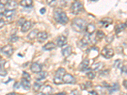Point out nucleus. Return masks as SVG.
Wrapping results in <instances>:
<instances>
[{"label":"nucleus","instance_id":"obj_3","mask_svg":"<svg viewBox=\"0 0 127 95\" xmlns=\"http://www.w3.org/2000/svg\"><path fill=\"white\" fill-rule=\"evenodd\" d=\"M66 71L64 68H59L57 71L55 76L54 79V82L55 84H61L63 83V77L65 75Z\"/></svg>","mask_w":127,"mask_h":95},{"label":"nucleus","instance_id":"obj_38","mask_svg":"<svg viewBox=\"0 0 127 95\" xmlns=\"http://www.w3.org/2000/svg\"><path fill=\"white\" fill-rule=\"evenodd\" d=\"M5 7H4V4H2L1 2H0V13H4V11H5Z\"/></svg>","mask_w":127,"mask_h":95},{"label":"nucleus","instance_id":"obj_25","mask_svg":"<svg viewBox=\"0 0 127 95\" xmlns=\"http://www.w3.org/2000/svg\"><path fill=\"white\" fill-rule=\"evenodd\" d=\"M38 29H34V30H32L31 32H29V34L28 35V38H29V39L32 40V39H34L35 38H36L37 35L38 34Z\"/></svg>","mask_w":127,"mask_h":95},{"label":"nucleus","instance_id":"obj_37","mask_svg":"<svg viewBox=\"0 0 127 95\" xmlns=\"http://www.w3.org/2000/svg\"><path fill=\"white\" fill-rule=\"evenodd\" d=\"M121 60H116L115 62H114V66L116 68H119L121 64Z\"/></svg>","mask_w":127,"mask_h":95},{"label":"nucleus","instance_id":"obj_9","mask_svg":"<svg viewBox=\"0 0 127 95\" xmlns=\"http://www.w3.org/2000/svg\"><path fill=\"white\" fill-rule=\"evenodd\" d=\"M112 23H113V20L110 18H105L99 22L100 25L105 28H107Z\"/></svg>","mask_w":127,"mask_h":95},{"label":"nucleus","instance_id":"obj_11","mask_svg":"<svg viewBox=\"0 0 127 95\" xmlns=\"http://www.w3.org/2000/svg\"><path fill=\"white\" fill-rule=\"evenodd\" d=\"M36 37L39 43H43L48 38V34L46 32H38Z\"/></svg>","mask_w":127,"mask_h":95},{"label":"nucleus","instance_id":"obj_49","mask_svg":"<svg viewBox=\"0 0 127 95\" xmlns=\"http://www.w3.org/2000/svg\"><path fill=\"white\" fill-rule=\"evenodd\" d=\"M123 86H124L125 88L126 89H127V80H125V81H123Z\"/></svg>","mask_w":127,"mask_h":95},{"label":"nucleus","instance_id":"obj_55","mask_svg":"<svg viewBox=\"0 0 127 95\" xmlns=\"http://www.w3.org/2000/svg\"><path fill=\"white\" fill-rule=\"evenodd\" d=\"M74 1H78L79 0H74Z\"/></svg>","mask_w":127,"mask_h":95},{"label":"nucleus","instance_id":"obj_33","mask_svg":"<svg viewBox=\"0 0 127 95\" xmlns=\"http://www.w3.org/2000/svg\"><path fill=\"white\" fill-rule=\"evenodd\" d=\"M87 76L89 79H94L95 77V73L93 72H88L87 73Z\"/></svg>","mask_w":127,"mask_h":95},{"label":"nucleus","instance_id":"obj_12","mask_svg":"<svg viewBox=\"0 0 127 95\" xmlns=\"http://www.w3.org/2000/svg\"><path fill=\"white\" fill-rule=\"evenodd\" d=\"M72 53V48L70 46H67L65 48H64L62 49V54L65 58L69 56Z\"/></svg>","mask_w":127,"mask_h":95},{"label":"nucleus","instance_id":"obj_36","mask_svg":"<svg viewBox=\"0 0 127 95\" xmlns=\"http://www.w3.org/2000/svg\"><path fill=\"white\" fill-rule=\"evenodd\" d=\"M25 22H26V20H25L24 18H23V17L20 18V19H19V20L17 21L18 25H21V26H22V25H23L24 24Z\"/></svg>","mask_w":127,"mask_h":95},{"label":"nucleus","instance_id":"obj_10","mask_svg":"<svg viewBox=\"0 0 127 95\" xmlns=\"http://www.w3.org/2000/svg\"><path fill=\"white\" fill-rule=\"evenodd\" d=\"M31 70L33 73H38L39 72H41L42 68L41 66L38 63H33L31 66Z\"/></svg>","mask_w":127,"mask_h":95},{"label":"nucleus","instance_id":"obj_22","mask_svg":"<svg viewBox=\"0 0 127 95\" xmlns=\"http://www.w3.org/2000/svg\"><path fill=\"white\" fill-rule=\"evenodd\" d=\"M15 14V10H6L4 11V15L6 18L7 19H9V18H12L14 15Z\"/></svg>","mask_w":127,"mask_h":95},{"label":"nucleus","instance_id":"obj_5","mask_svg":"<svg viewBox=\"0 0 127 95\" xmlns=\"http://www.w3.org/2000/svg\"><path fill=\"white\" fill-rule=\"evenodd\" d=\"M101 55L105 58L109 59V58H111L114 56V50L113 49H111V48H108L105 47L102 51Z\"/></svg>","mask_w":127,"mask_h":95},{"label":"nucleus","instance_id":"obj_17","mask_svg":"<svg viewBox=\"0 0 127 95\" xmlns=\"http://www.w3.org/2000/svg\"><path fill=\"white\" fill-rule=\"evenodd\" d=\"M20 84H21L22 88H23L25 90H29L31 88V84L30 82H29V81H28V80H26V79H23V78H22V80H21Z\"/></svg>","mask_w":127,"mask_h":95},{"label":"nucleus","instance_id":"obj_19","mask_svg":"<svg viewBox=\"0 0 127 95\" xmlns=\"http://www.w3.org/2000/svg\"><path fill=\"white\" fill-rule=\"evenodd\" d=\"M55 47H56V45H55L53 42H49V43H48L47 44H46V45L43 47V48L44 50L50 51L52 50V49H55Z\"/></svg>","mask_w":127,"mask_h":95},{"label":"nucleus","instance_id":"obj_54","mask_svg":"<svg viewBox=\"0 0 127 95\" xmlns=\"http://www.w3.org/2000/svg\"><path fill=\"white\" fill-rule=\"evenodd\" d=\"M91 1H97V0H91Z\"/></svg>","mask_w":127,"mask_h":95},{"label":"nucleus","instance_id":"obj_45","mask_svg":"<svg viewBox=\"0 0 127 95\" xmlns=\"http://www.w3.org/2000/svg\"><path fill=\"white\" fill-rule=\"evenodd\" d=\"M4 62H5V61L4 60H2L0 62V70H1L2 69V68H3V66H4Z\"/></svg>","mask_w":127,"mask_h":95},{"label":"nucleus","instance_id":"obj_46","mask_svg":"<svg viewBox=\"0 0 127 95\" xmlns=\"http://www.w3.org/2000/svg\"><path fill=\"white\" fill-rule=\"evenodd\" d=\"M89 93L91 95H99L98 93L96 92V91H94V90H93V91H90L89 92Z\"/></svg>","mask_w":127,"mask_h":95},{"label":"nucleus","instance_id":"obj_34","mask_svg":"<svg viewBox=\"0 0 127 95\" xmlns=\"http://www.w3.org/2000/svg\"><path fill=\"white\" fill-rule=\"evenodd\" d=\"M22 78L26 79V80H28V81H30L31 80L30 75L26 72H23V73H22Z\"/></svg>","mask_w":127,"mask_h":95},{"label":"nucleus","instance_id":"obj_39","mask_svg":"<svg viewBox=\"0 0 127 95\" xmlns=\"http://www.w3.org/2000/svg\"><path fill=\"white\" fill-rule=\"evenodd\" d=\"M18 39H19V37H17V36H13V37L11 38L10 41L11 43H15L17 41H18Z\"/></svg>","mask_w":127,"mask_h":95},{"label":"nucleus","instance_id":"obj_15","mask_svg":"<svg viewBox=\"0 0 127 95\" xmlns=\"http://www.w3.org/2000/svg\"><path fill=\"white\" fill-rule=\"evenodd\" d=\"M85 31L88 34H93L94 32L95 31V26L92 24L87 25V27H86Z\"/></svg>","mask_w":127,"mask_h":95},{"label":"nucleus","instance_id":"obj_4","mask_svg":"<svg viewBox=\"0 0 127 95\" xmlns=\"http://www.w3.org/2000/svg\"><path fill=\"white\" fill-rule=\"evenodd\" d=\"M83 6L80 2L75 1L72 4L71 8V13L74 15H78L83 10Z\"/></svg>","mask_w":127,"mask_h":95},{"label":"nucleus","instance_id":"obj_28","mask_svg":"<svg viewBox=\"0 0 127 95\" xmlns=\"http://www.w3.org/2000/svg\"><path fill=\"white\" fill-rule=\"evenodd\" d=\"M92 86V82H87L85 84H80L81 89H85L87 88H91Z\"/></svg>","mask_w":127,"mask_h":95},{"label":"nucleus","instance_id":"obj_51","mask_svg":"<svg viewBox=\"0 0 127 95\" xmlns=\"http://www.w3.org/2000/svg\"><path fill=\"white\" fill-rule=\"evenodd\" d=\"M16 95L15 93H10L8 94V95Z\"/></svg>","mask_w":127,"mask_h":95},{"label":"nucleus","instance_id":"obj_1","mask_svg":"<svg viewBox=\"0 0 127 95\" xmlns=\"http://www.w3.org/2000/svg\"><path fill=\"white\" fill-rule=\"evenodd\" d=\"M54 18L58 23L62 25H65L69 21L66 13L61 8L55 9L54 12Z\"/></svg>","mask_w":127,"mask_h":95},{"label":"nucleus","instance_id":"obj_23","mask_svg":"<svg viewBox=\"0 0 127 95\" xmlns=\"http://www.w3.org/2000/svg\"><path fill=\"white\" fill-rule=\"evenodd\" d=\"M52 91H53V89L50 86H46L42 90V93H43L45 95H50Z\"/></svg>","mask_w":127,"mask_h":95},{"label":"nucleus","instance_id":"obj_27","mask_svg":"<svg viewBox=\"0 0 127 95\" xmlns=\"http://www.w3.org/2000/svg\"><path fill=\"white\" fill-rule=\"evenodd\" d=\"M104 38H105V34L102 31H101V30L97 31V34H96V38H97L98 39H100V40H101V39H102Z\"/></svg>","mask_w":127,"mask_h":95},{"label":"nucleus","instance_id":"obj_42","mask_svg":"<svg viewBox=\"0 0 127 95\" xmlns=\"http://www.w3.org/2000/svg\"><path fill=\"white\" fill-rule=\"evenodd\" d=\"M4 25H5V22H4V20H3V19L0 20V29L3 28L4 26Z\"/></svg>","mask_w":127,"mask_h":95},{"label":"nucleus","instance_id":"obj_50","mask_svg":"<svg viewBox=\"0 0 127 95\" xmlns=\"http://www.w3.org/2000/svg\"><path fill=\"white\" fill-rule=\"evenodd\" d=\"M66 95V94H65V93H57V94H56V95Z\"/></svg>","mask_w":127,"mask_h":95},{"label":"nucleus","instance_id":"obj_21","mask_svg":"<svg viewBox=\"0 0 127 95\" xmlns=\"http://www.w3.org/2000/svg\"><path fill=\"white\" fill-rule=\"evenodd\" d=\"M32 4V0H21L20 4L23 7H29Z\"/></svg>","mask_w":127,"mask_h":95},{"label":"nucleus","instance_id":"obj_30","mask_svg":"<svg viewBox=\"0 0 127 95\" xmlns=\"http://www.w3.org/2000/svg\"><path fill=\"white\" fill-rule=\"evenodd\" d=\"M46 2H47L48 4L52 8L55 7L57 4V0H46Z\"/></svg>","mask_w":127,"mask_h":95},{"label":"nucleus","instance_id":"obj_16","mask_svg":"<svg viewBox=\"0 0 127 95\" xmlns=\"http://www.w3.org/2000/svg\"><path fill=\"white\" fill-rule=\"evenodd\" d=\"M31 22L30 21H26L22 25L21 31L22 32H26L31 29Z\"/></svg>","mask_w":127,"mask_h":95},{"label":"nucleus","instance_id":"obj_40","mask_svg":"<svg viewBox=\"0 0 127 95\" xmlns=\"http://www.w3.org/2000/svg\"><path fill=\"white\" fill-rule=\"evenodd\" d=\"M69 95H79V92L78 90H74V91H71V93Z\"/></svg>","mask_w":127,"mask_h":95},{"label":"nucleus","instance_id":"obj_52","mask_svg":"<svg viewBox=\"0 0 127 95\" xmlns=\"http://www.w3.org/2000/svg\"><path fill=\"white\" fill-rule=\"evenodd\" d=\"M3 13H0V20H1L2 18H3Z\"/></svg>","mask_w":127,"mask_h":95},{"label":"nucleus","instance_id":"obj_24","mask_svg":"<svg viewBox=\"0 0 127 95\" xmlns=\"http://www.w3.org/2000/svg\"><path fill=\"white\" fill-rule=\"evenodd\" d=\"M48 75L47 72L44 71V72H40L38 73V75L36 77V80L38 81H41L43 79H45L46 77V76Z\"/></svg>","mask_w":127,"mask_h":95},{"label":"nucleus","instance_id":"obj_43","mask_svg":"<svg viewBox=\"0 0 127 95\" xmlns=\"http://www.w3.org/2000/svg\"><path fill=\"white\" fill-rule=\"evenodd\" d=\"M6 75V71H4V70H1L0 71V75H1V76H5Z\"/></svg>","mask_w":127,"mask_h":95},{"label":"nucleus","instance_id":"obj_35","mask_svg":"<svg viewBox=\"0 0 127 95\" xmlns=\"http://www.w3.org/2000/svg\"><path fill=\"white\" fill-rule=\"evenodd\" d=\"M69 0H61V5L63 7H65L67 6Z\"/></svg>","mask_w":127,"mask_h":95},{"label":"nucleus","instance_id":"obj_2","mask_svg":"<svg viewBox=\"0 0 127 95\" xmlns=\"http://www.w3.org/2000/svg\"><path fill=\"white\" fill-rule=\"evenodd\" d=\"M87 25V22L85 20L80 18L74 19L71 24L72 29L77 32H82L83 31L85 30Z\"/></svg>","mask_w":127,"mask_h":95},{"label":"nucleus","instance_id":"obj_44","mask_svg":"<svg viewBox=\"0 0 127 95\" xmlns=\"http://www.w3.org/2000/svg\"><path fill=\"white\" fill-rule=\"evenodd\" d=\"M13 88L15 89H19L20 88V83H19V82H15L14 84V85H13Z\"/></svg>","mask_w":127,"mask_h":95},{"label":"nucleus","instance_id":"obj_31","mask_svg":"<svg viewBox=\"0 0 127 95\" xmlns=\"http://www.w3.org/2000/svg\"><path fill=\"white\" fill-rule=\"evenodd\" d=\"M113 39H114V35L113 34H110L105 38V41L107 43H111L113 41Z\"/></svg>","mask_w":127,"mask_h":95},{"label":"nucleus","instance_id":"obj_6","mask_svg":"<svg viewBox=\"0 0 127 95\" xmlns=\"http://www.w3.org/2000/svg\"><path fill=\"white\" fill-rule=\"evenodd\" d=\"M63 82L65 84H75L76 79L71 74L69 73H65V75L63 77Z\"/></svg>","mask_w":127,"mask_h":95},{"label":"nucleus","instance_id":"obj_48","mask_svg":"<svg viewBox=\"0 0 127 95\" xmlns=\"http://www.w3.org/2000/svg\"><path fill=\"white\" fill-rule=\"evenodd\" d=\"M39 12H40V13H41V14H44V13L46 12V8H42Z\"/></svg>","mask_w":127,"mask_h":95},{"label":"nucleus","instance_id":"obj_13","mask_svg":"<svg viewBox=\"0 0 127 95\" xmlns=\"http://www.w3.org/2000/svg\"><path fill=\"white\" fill-rule=\"evenodd\" d=\"M127 27V23H121L120 24H118L116 25L115 28H114V31L116 34L119 33L122 30H124L126 27Z\"/></svg>","mask_w":127,"mask_h":95},{"label":"nucleus","instance_id":"obj_53","mask_svg":"<svg viewBox=\"0 0 127 95\" xmlns=\"http://www.w3.org/2000/svg\"><path fill=\"white\" fill-rule=\"evenodd\" d=\"M36 95H45L43 93H39L36 94Z\"/></svg>","mask_w":127,"mask_h":95},{"label":"nucleus","instance_id":"obj_8","mask_svg":"<svg viewBox=\"0 0 127 95\" xmlns=\"http://www.w3.org/2000/svg\"><path fill=\"white\" fill-rule=\"evenodd\" d=\"M67 39L64 36H60L57 39V45L59 47H62L67 44Z\"/></svg>","mask_w":127,"mask_h":95},{"label":"nucleus","instance_id":"obj_20","mask_svg":"<svg viewBox=\"0 0 127 95\" xmlns=\"http://www.w3.org/2000/svg\"><path fill=\"white\" fill-rule=\"evenodd\" d=\"M104 65L102 62H98V63H94L91 67V69L93 70V71H97L100 70V69L103 67Z\"/></svg>","mask_w":127,"mask_h":95},{"label":"nucleus","instance_id":"obj_41","mask_svg":"<svg viewBox=\"0 0 127 95\" xmlns=\"http://www.w3.org/2000/svg\"><path fill=\"white\" fill-rule=\"evenodd\" d=\"M0 2L5 6V5H7L8 4L9 2H10V0H0Z\"/></svg>","mask_w":127,"mask_h":95},{"label":"nucleus","instance_id":"obj_26","mask_svg":"<svg viewBox=\"0 0 127 95\" xmlns=\"http://www.w3.org/2000/svg\"><path fill=\"white\" fill-rule=\"evenodd\" d=\"M18 4L15 1H12L9 2L8 4H7V9L8 10H15V9L17 8Z\"/></svg>","mask_w":127,"mask_h":95},{"label":"nucleus","instance_id":"obj_29","mask_svg":"<svg viewBox=\"0 0 127 95\" xmlns=\"http://www.w3.org/2000/svg\"><path fill=\"white\" fill-rule=\"evenodd\" d=\"M42 85H43V84L40 83V82H35L33 86V90L34 91H38L40 89Z\"/></svg>","mask_w":127,"mask_h":95},{"label":"nucleus","instance_id":"obj_14","mask_svg":"<svg viewBox=\"0 0 127 95\" xmlns=\"http://www.w3.org/2000/svg\"><path fill=\"white\" fill-rule=\"evenodd\" d=\"M88 65H89V60L87 59L85 60L79 65V69L81 71H85L88 69Z\"/></svg>","mask_w":127,"mask_h":95},{"label":"nucleus","instance_id":"obj_7","mask_svg":"<svg viewBox=\"0 0 127 95\" xmlns=\"http://www.w3.org/2000/svg\"><path fill=\"white\" fill-rule=\"evenodd\" d=\"M2 51L4 54L7 55L8 56H10L13 54V46L11 45H7L6 46H4V47L2 48Z\"/></svg>","mask_w":127,"mask_h":95},{"label":"nucleus","instance_id":"obj_18","mask_svg":"<svg viewBox=\"0 0 127 95\" xmlns=\"http://www.w3.org/2000/svg\"><path fill=\"white\" fill-rule=\"evenodd\" d=\"M119 89H120V86H119L118 83H114L113 84V86H109L108 87V90L109 94H113L114 92L118 91Z\"/></svg>","mask_w":127,"mask_h":95},{"label":"nucleus","instance_id":"obj_32","mask_svg":"<svg viewBox=\"0 0 127 95\" xmlns=\"http://www.w3.org/2000/svg\"><path fill=\"white\" fill-rule=\"evenodd\" d=\"M121 74L123 76L127 77V65L123 66L121 68Z\"/></svg>","mask_w":127,"mask_h":95},{"label":"nucleus","instance_id":"obj_47","mask_svg":"<svg viewBox=\"0 0 127 95\" xmlns=\"http://www.w3.org/2000/svg\"><path fill=\"white\" fill-rule=\"evenodd\" d=\"M108 73H109V71L108 70H107V71H102V73H100V74L102 75H107Z\"/></svg>","mask_w":127,"mask_h":95}]
</instances>
